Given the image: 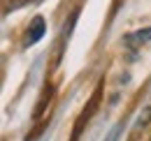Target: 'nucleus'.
<instances>
[{"mask_svg": "<svg viewBox=\"0 0 151 141\" xmlns=\"http://www.w3.org/2000/svg\"><path fill=\"white\" fill-rule=\"evenodd\" d=\"M42 35H44V19L35 16V19H33V23H30V28H28V33H26V46L40 42V37H42Z\"/></svg>", "mask_w": 151, "mask_h": 141, "instance_id": "f257e3e1", "label": "nucleus"}, {"mask_svg": "<svg viewBox=\"0 0 151 141\" xmlns=\"http://www.w3.org/2000/svg\"><path fill=\"white\" fill-rule=\"evenodd\" d=\"M23 2H28V0H14V2H9V7H12V9H17V7H21Z\"/></svg>", "mask_w": 151, "mask_h": 141, "instance_id": "7ed1b4c3", "label": "nucleus"}, {"mask_svg": "<svg viewBox=\"0 0 151 141\" xmlns=\"http://www.w3.org/2000/svg\"><path fill=\"white\" fill-rule=\"evenodd\" d=\"M144 42H151V28H147V30H142V33H135V35L128 37V44H132V46L144 44Z\"/></svg>", "mask_w": 151, "mask_h": 141, "instance_id": "f03ea898", "label": "nucleus"}]
</instances>
